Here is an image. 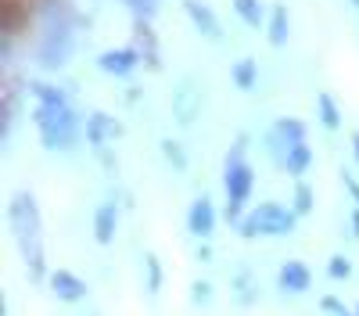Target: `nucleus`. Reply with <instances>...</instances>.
<instances>
[{
	"label": "nucleus",
	"instance_id": "2eb2a0df",
	"mask_svg": "<svg viewBox=\"0 0 359 316\" xmlns=\"http://www.w3.org/2000/svg\"><path fill=\"white\" fill-rule=\"evenodd\" d=\"M287 36H291V15L284 4H273L269 8V18H266V40L273 47H284Z\"/></svg>",
	"mask_w": 359,
	"mask_h": 316
},
{
	"label": "nucleus",
	"instance_id": "9d476101",
	"mask_svg": "<svg viewBox=\"0 0 359 316\" xmlns=\"http://www.w3.org/2000/svg\"><path fill=\"white\" fill-rule=\"evenodd\" d=\"M187 230H191L194 238H212V230H216V205L205 194L191 201V209H187Z\"/></svg>",
	"mask_w": 359,
	"mask_h": 316
},
{
	"label": "nucleus",
	"instance_id": "c85d7f7f",
	"mask_svg": "<svg viewBox=\"0 0 359 316\" xmlns=\"http://www.w3.org/2000/svg\"><path fill=\"white\" fill-rule=\"evenodd\" d=\"M320 309H323V312H334V316H345V312H348V309H345V305H341L334 295H327V298L320 302Z\"/></svg>",
	"mask_w": 359,
	"mask_h": 316
},
{
	"label": "nucleus",
	"instance_id": "a211bd4d",
	"mask_svg": "<svg viewBox=\"0 0 359 316\" xmlns=\"http://www.w3.org/2000/svg\"><path fill=\"white\" fill-rule=\"evenodd\" d=\"M309 165H313V148L302 140V144H294V148L287 151V158H284V172H291V177H302V172H309Z\"/></svg>",
	"mask_w": 359,
	"mask_h": 316
},
{
	"label": "nucleus",
	"instance_id": "5701e85b",
	"mask_svg": "<svg viewBox=\"0 0 359 316\" xmlns=\"http://www.w3.org/2000/svg\"><path fill=\"white\" fill-rule=\"evenodd\" d=\"M162 155H165V162H169L176 172H184V169H187V151H184V144H176V140H162Z\"/></svg>",
	"mask_w": 359,
	"mask_h": 316
},
{
	"label": "nucleus",
	"instance_id": "423d86ee",
	"mask_svg": "<svg viewBox=\"0 0 359 316\" xmlns=\"http://www.w3.org/2000/svg\"><path fill=\"white\" fill-rule=\"evenodd\" d=\"M302 140H306V123L302 119H277L273 130L266 133V151H269L273 162L284 165L287 151L294 148V144H302Z\"/></svg>",
	"mask_w": 359,
	"mask_h": 316
},
{
	"label": "nucleus",
	"instance_id": "f3484780",
	"mask_svg": "<svg viewBox=\"0 0 359 316\" xmlns=\"http://www.w3.org/2000/svg\"><path fill=\"white\" fill-rule=\"evenodd\" d=\"M230 4H233L237 18H241L248 29H266V18H269V11L262 8V0H230Z\"/></svg>",
	"mask_w": 359,
	"mask_h": 316
},
{
	"label": "nucleus",
	"instance_id": "7c9ffc66",
	"mask_svg": "<svg viewBox=\"0 0 359 316\" xmlns=\"http://www.w3.org/2000/svg\"><path fill=\"white\" fill-rule=\"evenodd\" d=\"M352 155H355V162H359V133H352Z\"/></svg>",
	"mask_w": 359,
	"mask_h": 316
},
{
	"label": "nucleus",
	"instance_id": "1a4fd4ad",
	"mask_svg": "<svg viewBox=\"0 0 359 316\" xmlns=\"http://www.w3.org/2000/svg\"><path fill=\"white\" fill-rule=\"evenodd\" d=\"M184 11H187V18L194 25V33H201L205 40H219L223 36V22L212 11V4H205V0H184Z\"/></svg>",
	"mask_w": 359,
	"mask_h": 316
},
{
	"label": "nucleus",
	"instance_id": "72a5a7b5",
	"mask_svg": "<svg viewBox=\"0 0 359 316\" xmlns=\"http://www.w3.org/2000/svg\"><path fill=\"white\" fill-rule=\"evenodd\" d=\"M355 316H359V305H355Z\"/></svg>",
	"mask_w": 359,
	"mask_h": 316
},
{
	"label": "nucleus",
	"instance_id": "b1692460",
	"mask_svg": "<svg viewBox=\"0 0 359 316\" xmlns=\"http://www.w3.org/2000/svg\"><path fill=\"white\" fill-rule=\"evenodd\" d=\"M291 209H294V216H309V212H313V187H309V184H298V187H294Z\"/></svg>",
	"mask_w": 359,
	"mask_h": 316
},
{
	"label": "nucleus",
	"instance_id": "39448f33",
	"mask_svg": "<svg viewBox=\"0 0 359 316\" xmlns=\"http://www.w3.org/2000/svg\"><path fill=\"white\" fill-rule=\"evenodd\" d=\"M294 219H298L294 209L277 205V201H262V205H255L233 226L241 238H287V234H294Z\"/></svg>",
	"mask_w": 359,
	"mask_h": 316
},
{
	"label": "nucleus",
	"instance_id": "7ed1b4c3",
	"mask_svg": "<svg viewBox=\"0 0 359 316\" xmlns=\"http://www.w3.org/2000/svg\"><path fill=\"white\" fill-rule=\"evenodd\" d=\"M8 219H11V234L18 241V252H22V263L29 270L33 280H43V223H40V209H36V198L22 191L11 198L8 205Z\"/></svg>",
	"mask_w": 359,
	"mask_h": 316
},
{
	"label": "nucleus",
	"instance_id": "dca6fc26",
	"mask_svg": "<svg viewBox=\"0 0 359 316\" xmlns=\"http://www.w3.org/2000/svg\"><path fill=\"white\" fill-rule=\"evenodd\" d=\"M230 79H233L237 90L252 94L255 86H259V65H255V57H237V62L230 65Z\"/></svg>",
	"mask_w": 359,
	"mask_h": 316
},
{
	"label": "nucleus",
	"instance_id": "20e7f679",
	"mask_svg": "<svg viewBox=\"0 0 359 316\" xmlns=\"http://www.w3.org/2000/svg\"><path fill=\"white\" fill-rule=\"evenodd\" d=\"M245 144H248L245 137H237L230 155H226V165H223V187H226V216H230V223L241 219V209H245V201L252 198V187H255V172L245 162Z\"/></svg>",
	"mask_w": 359,
	"mask_h": 316
},
{
	"label": "nucleus",
	"instance_id": "6ab92c4d",
	"mask_svg": "<svg viewBox=\"0 0 359 316\" xmlns=\"http://www.w3.org/2000/svg\"><path fill=\"white\" fill-rule=\"evenodd\" d=\"M316 111H320L323 130H338V126H341V108H338V101H334L331 94H327V90L316 97Z\"/></svg>",
	"mask_w": 359,
	"mask_h": 316
},
{
	"label": "nucleus",
	"instance_id": "a878e982",
	"mask_svg": "<svg viewBox=\"0 0 359 316\" xmlns=\"http://www.w3.org/2000/svg\"><path fill=\"white\" fill-rule=\"evenodd\" d=\"M123 4H126L140 22H147V18H151V15L158 11V0H123Z\"/></svg>",
	"mask_w": 359,
	"mask_h": 316
},
{
	"label": "nucleus",
	"instance_id": "412c9836",
	"mask_svg": "<svg viewBox=\"0 0 359 316\" xmlns=\"http://www.w3.org/2000/svg\"><path fill=\"white\" fill-rule=\"evenodd\" d=\"M233 298H237V305H248V302H255V298H259L255 277H252L248 270H241V273L233 277Z\"/></svg>",
	"mask_w": 359,
	"mask_h": 316
},
{
	"label": "nucleus",
	"instance_id": "c756f323",
	"mask_svg": "<svg viewBox=\"0 0 359 316\" xmlns=\"http://www.w3.org/2000/svg\"><path fill=\"white\" fill-rule=\"evenodd\" d=\"M348 226H352V238H359V205H355V212H352V219H348Z\"/></svg>",
	"mask_w": 359,
	"mask_h": 316
},
{
	"label": "nucleus",
	"instance_id": "6e6552de",
	"mask_svg": "<svg viewBox=\"0 0 359 316\" xmlns=\"http://www.w3.org/2000/svg\"><path fill=\"white\" fill-rule=\"evenodd\" d=\"M198 115H201V90H198V83L187 76V79H180L176 90H172V119L180 126H191Z\"/></svg>",
	"mask_w": 359,
	"mask_h": 316
},
{
	"label": "nucleus",
	"instance_id": "ddd939ff",
	"mask_svg": "<svg viewBox=\"0 0 359 316\" xmlns=\"http://www.w3.org/2000/svg\"><path fill=\"white\" fill-rule=\"evenodd\" d=\"M83 123H86L83 126V137H86L90 148H104V144L118 133V126L111 123V115H104V111H90Z\"/></svg>",
	"mask_w": 359,
	"mask_h": 316
},
{
	"label": "nucleus",
	"instance_id": "473e14b6",
	"mask_svg": "<svg viewBox=\"0 0 359 316\" xmlns=\"http://www.w3.org/2000/svg\"><path fill=\"white\" fill-rule=\"evenodd\" d=\"M345 316H355V312H345Z\"/></svg>",
	"mask_w": 359,
	"mask_h": 316
},
{
	"label": "nucleus",
	"instance_id": "cd10ccee",
	"mask_svg": "<svg viewBox=\"0 0 359 316\" xmlns=\"http://www.w3.org/2000/svg\"><path fill=\"white\" fill-rule=\"evenodd\" d=\"M191 302L194 305H208V302H212V284H208V280H194L191 284Z\"/></svg>",
	"mask_w": 359,
	"mask_h": 316
},
{
	"label": "nucleus",
	"instance_id": "f03ea898",
	"mask_svg": "<svg viewBox=\"0 0 359 316\" xmlns=\"http://www.w3.org/2000/svg\"><path fill=\"white\" fill-rule=\"evenodd\" d=\"M33 97H36L33 123L40 130L43 148L47 151H69V148H76V140L83 137L86 123H79V111L69 104V94L62 90V86L33 83Z\"/></svg>",
	"mask_w": 359,
	"mask_h": 316
},
{
	"label": "nucleus",
	"instance_id": "393cba45",
	"mask_svg": "<svg viewBox=\"0 0 359 316\" xmlns=\"http://www.w3.org/2000/svg\"><path fill=\"white\" fill-rule=\"evenodd\" d=\"M144 270H147V291L158 295L162 291V263H158V255H144Z\"/></svg>",
	"mask_w": 359,
	"mask_h": 316
},
{
	"label": "nucleus",
	"instance_id": "f8f14e48",
	"mask_svg": "<svg viewBox=\"0 0 359 316\" xmlns=\"http://www.w3.org/2000/svg\"><path fill=\"white\" fill-rule=\"evenodd\" d=\"M277 284H280V291H287V295H302V291H309L313 273H309L306 263H298V259H287V263L280 266Z\"/></svg>",
	"mask_w": 359,
	"mask_h": 316
},
{
	"label": "nucleus",
	"instance_id": "2f4dec72",
	"mask_svg": "<svg viewBox=\"0 0 359 316\" xmlns=\"http://www.w3.org/2000/svg\"><path fill=\"white\" fill-rule=\"evenodd\" d=\"M352 4H355V8H359V0H352Z\"/></svg>",
	"mask_w": 359,
	"mask_h": 316
},
{
	"label": "nucleus",
	"instance_id": "f257e3e1",
	"mask_svg": "<svg viewBox=\"0 0 359 316\" xmlns=\"http://www.w3.org/2000/svg\"><path fill=\"white\" fill-rule=\"evenodd\" d=\"M33 57L43 72H57L69 65L76 50V18L65 0H36L33 8Z\"/></svg>",
	"mask_w": 359,
	"mask_h": 316
},
{
	"label": "nucleus",
	"instance_id": "9b49d317",
	"mask_svg": "<svg viewBox=\"0 0 359 316\" xmlns=\"http://www.w3.org/2000/svg\"><path fill=\"white\" fill-rule=\"evenodd\" d=\"M50 295L57 298V302H83V295H86V280L83 277H76V273H69V270H54L50 273Z\"/></svg>",
	"mask_w": 359,
	"mask_h": 316
},
{
	"label": "nucleus",
	"instance_id": "aec40b11",
	"mask_svg": "<svg viewBox=\"0 0 359 316\" xmlns=\"http://www.w3.org/2000/svg\"><path fill=\"white\" fill-rule=\"evenodd\" d=\"M140 22V18H137ZM140 54H144V65H151V69H158V47H155V36H151V29H147L144 22L137 25V43H133Z\"/></svg>",
	"mask_w": 359,
	"mask_h": 316
},
{
	"label": "nucleus",
	"instance_id": "4468645a",
	"mask_svg": "<svg viewBox=\"0 0 359 316\" xmlns=\"http://www.w3.org/2000/svg\"><path fill=\"white\" fill-rule=\"evenodd\" d=\"M115 226H118V205H115V201L97 205V212H94V241L97 245H111Z\"/></svg>",
	"mask_w": 359,
	"mask_h": 316
},
{
	"label": "nucleus",
	"instance_id": "4be33fe9",
	"mask_svg": "<svg viewBox=\"0 0 359 316\" xmlns=\"http://www.w3.org/2000/svg\"><path fill=\"white\" fill-rule=\"evenodd\" d=\"M15 119H18V90H15V83L8 79V90H4V140H11Z\"/></svg>",
	"mask_w": 359,
	"mask_h": 316
},
{
	"label": "nucleus",
	"instance_id": "0eeeda50",
	"mask_svg": "<svg viewBox=\"0 0 359 316\" xmlns=\"http://www.w3.org/2000/svg\"><path fill=\"white\" fill-rule=\"evenodd\" d=\"M140 65H144V54L137 47H111V50H101L97 54V69L104 76H115V79L133 76Z\"/></svg>",
	"mask_w": 359,
	"mask_h": 316
},
{
	"label": "nucleus",
	"instance_id": "bb28decb",
	"mask_svg": "<svg viewBox=\"0 0 359 316\" xmlns=\"http://www.w3.org/2000/svg\"><path fill=\"white\" fill-rule=\"evenodd\" d=\"M327 277H334V280L352 277V263H348L345 255H331V263H327Z\"/></svg>",
	"mask_w": 359,
	"mask_h": 316
}]
</instances>
